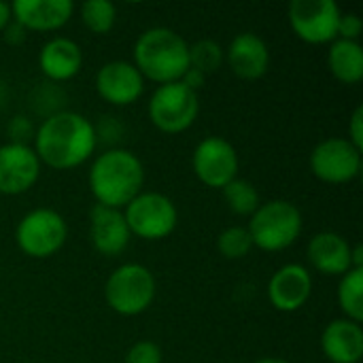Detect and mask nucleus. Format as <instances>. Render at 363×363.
<instances>
[{
  "label": "nucleus",
  "mask_w": 363,
  "mask_h": 363,
  "mask_svg": "<svg viewBox=\"0 0 363 363\" xmlns=\"http://www.w3.org/2000/svg\"><path fill=\"white\" fill-rule=\"evenodd\" d=\"M38 68L51 83L74 79L83 68V51L79 43L68 36L49 38L38 51Z\"/></svg>",
  "instance_id": "nucleus-19"
},
{
  "label": "nucleus",
  "mask_w": 363,
  "mask_h": 363,
  "mask_svg": "<svg viewBox=\"0 0 363 363\" xmlns=\"http://www.w3.org/2000/svg\"><path fill=\"white\" fill-rule=\"evenodd\" d=\"M26 30L17 23V21H11L4 30H2V38H4V43L6 45H13V47H19V45H23L26 43Z\"/></svg>",
  "instance_id": "nucleus-33"
},
{
  "label": "nucleus",
  "mask_w": 363,
  "mask_h": 363,
  "mask_svg": "<svg viewBox=\"0 0 363 363\" xmlns=\"http://www.w3.org/2000/svg\"><path fill=\"white\" fill-rule=\"evenodd\" d=\"M30 106L36 115H43V119H47L55 113L66 111V94L57 83H38L30 94Z\"/></svg>",
  "instance_id": "nucleus-26"
},
{
  "label": "nucleus",
  "mask_w": 363,
  "mask_h": 363,
  "mask_svg": "<svg viewBox=\"0 0 363 363\" xmlns=\"http://www.w3.org/2000/svg\"><path fill=\"white\" fill-rule=\"evenodd\" d=\"M225 62V49L211 38H202L189 45V66L200 70L202 74H215Z\"/></svg>",
  "instance_id": "nucleus-25"
},
{
  "label": "nucleus",
  "mask_w": 363,
  "mask_h": 363,
  "mask_svg": "<svg viewBox=\"0 0 363 363\" xmlns=\"http://www.w3.org/2000/svg\"><path fill=\"white\" fill-rule=\"evenodd\" d=\"M96 130L91 119L77 111H62L40 121L32 149L43 166L72 170L83 166L96 151Z\"/></svg>",
  "instance_id": "nucleus-1"
},
{
  "label": "nucleus",
  "mask_w": 363,
  "mask_h": 363,
  "mask_svg": "<svg viewBox=\"0 0 363 363\" xmlns=\"http://www.w3.org/2000/svg\"><path fill=\"white\" fill-rule=\"evenodd\" d=\"M321 351L332 363H359L363 357L362 323L345 317L334 319L321 334Z\"/></svg>",
  "instance_id": "nucleus-20"
},
{
  "label": "nucleus",
  "mask_w": 363,
  "mask_h": 363,
  "mask_svg": "<svg viewBox=\"0 0 363 363\" xmlns=\"http://www.w3.org/2000/svg\"><path fill=\"white\" fill-rule=\"evenodd\" d=\"M96 91L111 106H130L145 94V79L132 62L113 60L98 68Z\"/></svg>",
  "instance_id": "nucleus-13"
},
{
  "label": "nucleus",
  "mask_w": 363,
  "mask_h": 363,
  "mask_svg": "<svg viewBox=\"0 0 363 363\" xmlns=\"http://www.w3.org/2000/svg\"><path fill=\"white\" fill-rule=\"evenodd\" d=\"M157 283L153 272L136 262L117 266L104 283V300L121 317H138L153 304Z\"/></svg>",
  "instance_id": "nucleus-5"
},
{
  "label": "nucleus",
  "mask_w": 363,
  "mask_h": 363,
  "mask_svg": "<svg viewBox=\"0 0 363 363\" xmlns=\"http://www.w3.org/2000/svg\"><path fill=\"white\" fill-rule=\"evenodd\" d=\"M117 117H102V121L98 125H94L96 130V140L98 143H115L119 138V125L115 121Z\"/></svg>",
  "instance_id": "nucleus-31"
},
{
  "label": "nucleus",
  "mask_w": 363,
  "mask_h": 363,
  "mask_svg": "<svg viewBox=\"0 0 363 363\" xmlns=\"http://www.w3.org/2000/svg\"><path fill=\"white\" fill-rule=\"evenodd\" d=\"M11 13L26 32H55L70 21L74 4L70 0H15Z\"/></svg>",
  "instance_id": "nucleus-18"
},
{
  "label": "nucleus",
  "mask_w": 363,
  "mask_h": 363,
  "mask_svg": "<svg viewBox=\"0 0 363 363\" xmlns=\"http://www.w3.org/2000/svg\"><path fill=\"white\" fill-rule=\"evenodd\" d=\"M340 15L334 0H294L287 9L291 32L308 45H332L338 38Z\"/></svg>",
  "instance_id": "nucleus-9"
},
{
  "label": "nucleus",
  "mask_w": 363,
  "mask_h": 363,
  "mask_svg": "<svg viewBox=\"0 0 363 363\" xmlns=\"http://www.w3.org/2000/svg\"><path fill=\"white\" fill-rule=\"evenodd\" d=\"M181 83L185 85V87H189L191 91H200L202 87H204V83H206V74H202L200 70H196V68H187V72L183 74V79H181Z\"/></svg>",
  "instance_id": "nucleus-34"
},
{
  "label": "nucleus",
  "mask_w": 363,
  "mask_h": 363,
  "mask_svg": "<svg viewBox=\"0 0 363 363\" xmlns=\"http://www.w3.org/2000/svg\"><path fill=\"white\" fill-rule=\"evenodd\" d=\"M253 247L266 253L289 249L304 230L300 208L289 200H268L249 217L247 225Z\"/></svg>",
  "instance_id": "nucleus-4"
},
{
  "label": "nucleus",
  "mask_w": 363,
  "mask_h": 363,
  "mask_svg": "<svg viewBox=\"0 0 363 363\" xmlns=\"http://www.w3.org/2000/svg\"><path fill=\"white\" fill-rule=\"evenodd\" d=\"M125 223L130 234L149 242L168 238L179 225L177 204L160 191H140L125 208Z\"/></svg>",
  "instance_id": "nucleus-7"
},
{
  "label": "nucleus",
  "mask_w": 363,
  "mask_h": 363,
  "mask_svg": "<svg viewBox=\"0 0 363 363\" xmlns=\"http://www.w3.org/2000/svg\"><path fill=\"white\" fill-rule=\"evenodd\" d=\"M132 234L123 211L96 204L89 211V242L104 257H119L130 247Z\"/></svg>",
  "instance_id": "nucleus-15"
},
{
  "label": "nucleus",
  "mask_w": 363,
  "mask_h": 363,
  "mask_svg": "<svg viewBox=\"0 0 363 363\" xmlns=\"http://www.w3.org/2000/svg\"><path fill=\"white\" fill-rule=\"evenodd\" d=\"M136 70L157 85L181 81L189 68V43L172 28L153 26L134 43Z\"/></svg>",
  "instance_id": "nucleus-3"
},
{
  "label": "nucleus",
  "mask_w": 363,
  "mask_h": 363,
  "mask_svg": "<svg viewBox=\"0 0 363 363\" xmlns=\"http://www.w3.org/2000/svg\"><path fill=\"white\" fill-rule=\"evenodd\" d=\"M191 168L202 185L211 189H223L238 177V151L223 136H206L194 149Z\"/></svg>",
  "instance_id": "nucleus-11"
},
{
  "label": "nucleus",
  "mask_w": 363,
  "mask_h": 363,
  "mask_svg": "<svg viewBox=\"0 0 363 363\" xmlns=\"http://www.w3.org/2000/svg\"><path fill=\"white\" fill-rule=\"evenodd\" d=\"M221 194H223V200H225L228 208L234 215H238V217H251L259 208V204H262L257 187L251 181H247V179H238L236 177L232 183H228L221 189Z\"/></svg>",
  "instance_id": "nucleus-23"
},
{
  "label": "nucleus",
  "mask_w": 363,
  "mask_h": 363,
  "mask_svg": "<svg viewBox=\"0 0 363 363\" xmlns=\"http://www.w3.org/2000/svg\"><path fill=\"white\" fill-rule=\"evenodd\" d=\"M217 249L225 259H242L247 257L255 247L251 240V234L245 225H232L225 228L217 238Z\"/></svg>",
  "instance_id": "nucleus-27"
},
{
  "label": "nucleus",
  "mask_w": 363,
  "mask_h": 363,
  "mask_svg": "<svg viewBox=\"0 0 363 363\" xmlns=\"http://www.w3.org/2000/svg\"><path fill=\"white\" fill-rule=\"evenodd\" d=\"M311 172L328 185H347L362 172V151L342 136L321 140L311 151Z\"/></svg>",
  "instance_id": "nucleus-10"
},
{
  "label": "nucleus",
  "mask_w": 363,
  "mask_h": 363,
  "mask_svg": "<svg viewBox=\"0 0 363 363\" xmlns=\"http://www.w3.org/2000/svg\"><path fill=\"white\" fill-rule=\"evenodd\" d=\"M79 15L83 26L96 36L108 34L117 23V6L108 0H85L79 9Z\"/></svg>",
  "instance_id": "nucleus-24"
},
{
  "label": "nucleus",
  "mask_w": 363,
  "mask_h": 363,
  "mask_svg": "<svg viewBox=\"0 0 363 363\" xmlns=\"http://www.w3.org/2000/svg\"><path fill=\"white\" fill-rule=\"evenodd\" d=\"M87 183L100 206L123 211L143 191L145 166L136 153L111 147L94 157Z\"/></svg>",
  "instance_id": "nucleus-2"
},
{
  "label": "nucleus",
  "mask_w": 363,
  "mask_h": 363,
  "mask_svg": "<svg viewBox=\"0 0 363 363\" xmlns=\"http://www.w3.org/2000/svg\"><path fill=\"white\" fill-rule=\"evenodd\" d=\"M255 363H291V362H287V359H283V357H262V359H257Z\"/></svg>",
  "instance_id": "nucleus-36"
},
{
  "label": "nucleus",
  "mask_w": 363,
  "mask_h": 363,
  "mask_svg": "<svg viewBox=\"0 0 363 363\" xmlns=\"http://www.w3.org/2000/svg\"><path fill=\"white\" fill-rule=\"evenodd\" d=\"M225 62L238 79L257 81L270 68V49L259 34L240 32L230 40Z\"/></svg>",
  "instance_id": "nucleus-17"
},
{
  "label": "nucleus",
  "mask_w": 363,
  "mask_h": 363,
  "mask_svg": "<svg viewBox=\"0 0 363 363\" xmlns=\"http://www.w3.org/2000/svg\"><path fill=\"white\" fill-rule=\"evenodd\" d=\"M68 223L53 208H34L26 213L15 228L17 249L32 259H49L66 245Z\"/></svg>",
  "instance_id": "nucleus-6"
},
{
  "label": "nucleus",
  "mask_w": 363,
  "mask_h": 363,
  "mask_svg": "<svg viewBox=\"0 0 363 363\" xmlns=\"http://www.w3.org/2000/svg\"><path fill=\"white\" fill-rule=\"evenodd\" d=\"M11 21H13L11 4H6V2H2V0H0V34H2V30H4Z\"/></svg>",
  "instance_id": "nucleus-35"
},
{
  "label": "nucleus",
  "mask_w": 363,
  "mask_h": 363,
  "mask_svg": "<svg viewBox=\"0 0 363 363\" xmlns=\"http://www.w3.org/2000/svg\"><path fill=\"white\" fill-rule=\"evenodd\" d=\"M338 306L345 319L363 321V268H351L338 283Z\"/></svg>",
  "instance_id": "nucleus-22"
},
{
  "label": "nucleus",
  "mask_w": 363,
  "mask_h": 363,
  "mask_svg": "<svg viewBox=\"0 0 363 363\" xmlns=\"http://www.w3.org/2000/svg\"><path fill=\"white\" fill-rule=\"evenodd\" d=\"M349 143H353L359 151L363 149V106H357L349 119Z\"/></svg>",
  "instance_id": "nucleus-32"
},
{
  "label": "nucleus",
  "mask_w": 363,
  "mask_h": 363,
  "mask_svg": "<svg viewBox=\"0 0 363 363\" xmlns=\"http://www.w3.org/2000/svg\"><path fill=\"white\" fill-rule=\"evenodd\" d=\"M151 123L164 134H181L189 130L200 113V98L181 81L157 85L147 106Z\"/></svg>",
  "instance_id": "nucleus-8"
},
{
  "label": "nucleus",
  "mask_w": 363,
  "mask_h": 363,
  "mask_svg": "<svg viewBox=\"0 0 363 363\" xmlns=\"http://www.w3.org/2000/svg\"><path fill=\"white\" fill-rule=\"evenodd\" d=\"M311 296L313 274L302 264H285L268 281V300L279 313L300 311Z\"/></svg>",
  "instance_id": "nucleus-14"
},
{
  "label": "nucleus",
  "mask_w": 363,
  "mask_h": 363,
  "mask_svg": "<svg viewBox=\"0 0 363 363\" xmlns=\"http://www.w3.org/2000/svg\"><path fill=\"white\" fill-rule=\"evenodd\" d=\"M40 168L32 145H0V194L21 196L30 191L40 179Z\"/></svg>",
  "instance_id": "nucleus-12"
},
{
  "label": "nucleus",
  "mask_w": 363,
  "mask_h": 363,
  "mask_svg": "<svg viewBox=\"0 0 363 363\" xmlns=\"http://www.w3.org/2000/svg\"><path fill=\"white\" fill-rule=\"evenodd\" d=\"M328 68L342 85H357L363 79V47L359 40L336 38L328 51Z\"/></svg>",
  "instance_id": "nucleus-21"
},
{
  "label": "nucleus",
  "mask_w": 363,
  "mask_h": 363,
  "mask_svg": "<svg viewBox=\"0 0 363 363\" xmlns=\"http://www.w3.org/2000/svg\"><path fill=\"white\" fill-rule=\"evenodd\" d=\"M164 353L157 342L153 340H138L134 342L128 353H125V363H162Z\"/></svg>",
  "instance_id": "nucleus-29"
},
{
  "label": "nucleus",
  "mask_w": 363,
  "mask_h": 363,
  "mask_svg": "<svg viewBox=\"0 0 363 363\" xmlns=\"http://www.w3.org/2000/svg\"><path fill=\"white\" fill-rule=\"evenodd\" d=\"M363 23L357 13H342L338 21V38L342 40H357L362 36Z\"/></svg>",
  "instance_id": "nucleus-30"
},
{
  "label": "nucleus",
  "mask_w": 363,
  "mask_h": 363,
  "mask_svg": "<svg viewBox=\"0 0 363 363\" xmlns=\"http://www.w3.org/2000/svg\"><path fill=\"white\" fill-rule=\"evenodd\" d=\"M6 134H9V143L30 145L34 140L36 125H34L32 117H28V115H13L6 123Z\"/></svg>",
  "instance_id": "nucleus-28"
},
{
  "label": "nucleus",
  "mask_w": 363,
  "mask_h": 363,
  "mask_svg": "<svg viewBox=\"0 0 363 363\" xmlns=\"http://www.w3.org/2000/svg\"><path fill=\"white\" fill-rule=\"evenodd\" d=\"M353 245L338 232H319L306 245L308 266L323 277H342L353 268Z\"/></svg>",
  "instance_id": "nucleus-16"
}]
</instances>
